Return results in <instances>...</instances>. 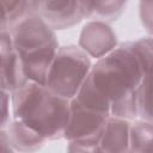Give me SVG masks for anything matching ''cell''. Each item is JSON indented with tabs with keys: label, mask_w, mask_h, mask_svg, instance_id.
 <instances>
[{
	"label": "cell",
	"mask_w": 153,
	"mask_h": 153,
	"mask_svg": "<svg viewBox=\"0 0 153 153\" xmlns=\"http://www.w3.org/2000/svg\"><path fill=\"white\" fill-rule=\"evenodd\" d=\"M145 76L130 43H120L108 55L94 60L88 75L97 90L111 104V115L127 120L139 118L137 91Z\"/></svg>",
	"instance_id": "cell-1"
},
{
	"label": "cell",
	"mask_w": 153,
	"mask_h": 153,
	"mask_svg": "<svg viewBox=\"0 0 153 153\" xmlns=\"http://www.w3.org/2000/svg\"><path fill=\"white\" fill-rule=\"evenodd\" d=\"M13 118L23 121L47 141L63 139L69 115L71 99L63 98L45 85L29 81L11 93Z\"/></svg>",
	"instance_id": "cell-2"
},
{
	"label": "cell",
	"mask_w": 153,
	"mask_h": 153,
	"mask_svg": "<svg viewBox=\"0 0 153 153\" xmlns=\"http://www.w3.org/2000/svg\"><path fill=\"white\" fill-rule=\"evenodd\" d=\"M10 30L27 80L45 85L60 48L56 31L38 13H29Z\"/></svg>",
	"instance_id": "cell-3"
},
{
	"label": "cell",
	"mask_w": 153,
	"mask_h": 153,
	"mask_svg": "<svg viewBox=\"0 0 153 153\" xmlns=\"http://www.w3.org/2000/svg\"><path fill=\"white\" fill-rule=\"evenodd\" d=\"M118 38L108 22L88 19L82 25L78 45L92 59L98 60L111 53L118 45Z\"/></svg>",
	"instance_id": "cell-6"
},
{
	"label": "cell",
	"mask_w": 153,
	"mask_h": 153,
	"mask_svg": "<svg viewBox=\"0 0 153 153\" xmlns=\"http://www.w3.org/2000/svg\"><path fill=\"white\" fill-rule=\"evenodd\" d=\"M130 153H153V123L136 118L130 127Z\"/></svg>",
	"instance_id": "cell-12"
},
{
	"label": "cell",
	"mask_w": 153,
	"mask_h": 153,
	"mask_svg": "<svg viewBox=\"0 0 153 153\" xmlns=\"http://www.w3.org/2000/svg\"><path fill=\"white\" fill-rule=\"evenodd\" d=\"M0 151H1L2 153L14 152V149H13L12 146H11L7 130H6L5 128H0Z\"/></svg>",
	"instance_id": "cell-19"
},
{
	"label": "cell",
	"mask_w": 153,
	"mask_h": 153,
	"mask_svg": "<svg viewBox=\"0 0 153 153\" xmlns=\"http://www.w3.org/2000/svg\"><path fill=\"white\" fill-rule=\"evenodd\" d=\"M92 66V59L79 45H60L45 86L54 93L72 99L88 78Z\"/></svg>",
	"instance_id": "cell-4"
},
{
	"label": "cell",
	"mask_w": 153,
	"mask_h": 153,
	"mask_svg": "<svg viewBox=\"0 0 153 153\" xmlns=\"http://www.w3.org/2000/svg\"><path fill=\"white\" fill-rule=\"evenodd\" d=\"M129 43L141 63L143 73H149L153 69V36L148 35L140 37L139 39L131 41Z\"/></svg>",
	"instance_id": "cell-16"
},
{
	"label": "cell",
	"mask_w": 153,
	"mask_h": 153,
	"mask_svg": "<svg viewBox=\"0 0 153 153\" xmlns=\"http://www.w3.org/2000/svg\"><path fill=\"white\" fill-rule=\"evenodd\" d=\"M1 29H10L30 13L29 0H1Z\"/></svg>",
	"instance_id": "cell-14"
},
{
	"label": "cell",
	"mask_w": 153,
	"mask_h": 153,
	"mask_svg": "<svg viewBox=\"0 0 153 153\" xmlns=\"http://www.w3.org/2000/svg\"><path fill=\"white\" fill-rule=\"evenodd\" d=\"M74 99L86 109L111 115V104L109 99L97 90L90 78H87L86 81L82 84Z\"/></svg>",
	"instance_id": "cell-13"
},
{
	"label": "cell",
	"mask_w": 153,
	"mask_h": 153,
	"mask_svg": "<svg viewBox=\"0 0 153 153\" xmlns=\"http://www.w3.org/2000/svg\"><path fill=\"white\" fill-rule=\"evenodd\" d=\"M81 2L86 20L98 19L112 23L123 14L128 0H81Z\"/></svg>",
	"instance_id": "cell-11"
},
{
	"label": "cell",
	"mask_w": 153,
	"mask_h": 153,
	"mask_svg": "<svg viewBox=\"0 0 153 153\" xmlns=\"http://www.w3.org/2000/svg\"><path fill=\"white\" fill-rule=\"evenodd\" d=\"M139 18L146 32L153 36V0H139Z\"/></svg>",
	"instance_id": "cell-17"
},
{
	"label": "cell",
	"mask_w": 153,
	"mask_h": 153,
	"mask_svg": "<svg viewBox=\"0 0 153 153\" xmlns=\"http://www.w3.org/2000/svg\"><path fill=\"white\" fill-rule=\"evenodd\" d=\"M139 118L153 123V73L145 74L137 91Z\"/></svg>",
	"instance_id": "cell-15"
},
{
	"label": "cell",
	"mask_w": 153,
	"mask_h": 153,
	"mask_svg": "<svg viewBox=\"0 0 153 153\" xmlns=\"http://www.w3.org/2000/svg\"><path fill=\"white\" fill-rule=\"evenodd\" d=\"M55 30H66L86 19L81 0H44L37 12Z\"/></svg>",
	"instance_id": "cell-8"
},
{
	"label": "cell",
	"mask_w": 153,
	"mask_h": 153,
	"mask_svg": "<svg viewBox=\"0 0 153 153\" xmlns=\"http://www.w3.org/2000/svg\"><path fill=\"white\" fill-rule=\"evenodd\" d=\"M43 1L44 0H29V2H30V13H37Z\"/></svg>",
	"instance_id": "cell-20"
},
{
	"label": "cell",
	"mask_w": 153,
	"mask_h": 153,
	"mask_svg": "<svg viewBox=\"0 0 153 153\" xmlns=\"http://www.w3.org/2000/svg\"><path fill=\"white\" fill-rule=\"evenodd\" d=\"M109 114L93 111L71 99L69 121L63 135L69 152H99V141Z\"/></svg>",
	"instance_id": "cell-5"
},
{
	"label": "cell",
	"mask_w": 153,
	"mask_h": 153,
	"mask_svg": "<svg viewBox=\"0 0 153 153\" xmlns=\"http://www.w3.org/2000/svg\"><path fill=\"white\" fill-rule=\"evenodd\" d=\"M13 120L12 114V96L11 92L1 90V122L0 128H6Z\"/></svg>",
	"instance_id": "cell-18"
},
{
	"label": "cell",
	"mask_w": 153,
	"mask_h": 153,
	"mask_svg": "<svg viewBox=\"0 0 153 153\" xmlns=\"http://www.w3.org/2000/svg\"><path fill=\"white\" fill-rule=\"evenodd\" d=\"M131 121L110 115L99 141V152L127 153L130 145Z\"/></svg>",
	"instance_id": "cell-9"
},
{
	"label": "cell",
	"mask_w": 153,
	"mask_h": 153,
	"mask_svg": "<svg viewBox=\"0 0 153 153\" xmlns=\"http://www.w3.org/2000/svg\"><path fill=\"white\" fill-rule=\"evenodd\" d=\"M5 129L14 152H36L48 142L35 129L17 118H13Z\"/></svg>",
	"instance_id": "cell-10"
},
{
	"label": "cell",
	"mask_w": 153,
	"mask_h": 153,
	"mask_svg": "<svg viewBox=\"0 0 153 153\" xmlns=\"http://www.w3.org/2000/svg\"><path fill=\"white\" fill-rule=\"evenodd\" d=\"M0 60L1 90H6L12 93L29 82L10 29L0 30Z\"/></svg>",
	"instance_id": "cell-7"
}]
</instances>
